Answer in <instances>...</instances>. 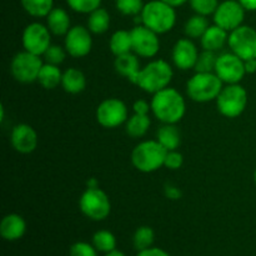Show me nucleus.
Segmentation results:
<instances>
[{"mask_svg":"<svg viewBox=\"0 0 256 256\" xmlns=\"http://www.w3.org/2000/svg\"><path fill=\"white\" fill-rule=\"evenodd\" d=\"M150 105L154 116L162 124H176L186 112L184 98L174 88H165L155 92Z\"/></svg>","mask_w":256,"mask_h":256,"instance_id":"f257e3e1","label":"nucleus"},{"mask_svg":"<svg viewBox=\"0 0 256 256\" xmlns=\"http://www.w3.org/2000/svg\"><path fill=\"white\" fill-rule=\"evenodd\" d=\"M140 15H142V25L156 34H165L170 32L176 22L175 8L170 6L162 0H152L146 2Z\"/></svg>","mask_w":256,"mask_h":256,"instance_id":"f03ea898","label":"nucleus"},{"mask_svg":"<svg viewBox=\"0 0 256 256\" xmlns=\"http://www.w3.org/2000/svg\"><path fill=\"white\" fill-rule=\"evenodd\" d=\"M172 80V68L165 60H152L142 68L136 85L144 92L154 95L160 90L169 88Z\"/></svg>","mask_w":256,"mask_h":256,"instance_id":"7ed1b4c3","label":"nucleus"},{"mask_svg":"<svg viewBox=\"0 0 256 256\" xmlns=\"http://www.w3.org/2000/svg\"><path fill=\"white\" fill-rule=\"evenodd\" d=\"M168 150L158 140H145L132 152V162L142 172H154L164 166Z\"/></svg>","mask_w":256,"mask_h":256,"instance_id":"20e7f679","label":"nucleus"},{"mask_svg":"<svg viewBox=\"0 0 256 256\" xmlns=\"http://www.w3.org/2000/svg\"><path fill=\"white\" fill-rule=\"evenodd\" d=\"M222 82L215 72H195L186 84V92L196 102L216 100L222 90Z\"/></svg>","mask_w":256,"mask_h":256,"instance_id":"39448f33","label":"nucleus"},{"mask_svg":"<svg viewBox=\"0 0 256 256\" xmlns=\"http://www.w3.org/2000/svg\"><path fill=\"white\" fill-rule=\"evenodd\" d=\"M248 105V92L240 84H228L216 98L218 110L229 119L240 116Z\"/></svg>","mask_w":256,"mask_h":256,"instance_id":"423d86ee","label":"nucleus"},{"mask_svg":"<svg viewBox=\"0 0 256 256\" xmlns=\"http://www.w3.org/2000/svg\"><path fill=\"white\" fill-rule=\"evenodd\" d=\"M79 208L90 220L102 222L110 215L112 202L104 190L100 188H88L80 196Z\"/></svg>","mask_w":256,"mask_h":256,"instance_id":"0eeeda50","label":"nucleus"},{"mask_svg":"<svg viewBox=\"0 0 256 256\" xmlns=\"http://www.w3.org/2000/svg\"><path fill=\"white\" fill-rule=\"evenodd\" d=\"M42 65L44 62L39 55L32 54V52L24 50V52H18L12 58V64H10V72L16 82L29 84V82H38V76H39Z\"/></svg>","mask_w":256,"mask_h":256,"instance_id":"6e6552de","label":"nucleus"},{"mask_svg":"<svg viewBox=\"0 0 256 256\" xmlns=\"http://www.w3.org/2000/svg\"><path fill=\"white\" fill-rule=\"evenodd\" d=\"M230 49L242 60L256 59V30L249 25H242L230 32L228 40Z\"/></svg>","mask_w":256,"mask_h":256,"instance_id":"1a4fd4ad","label":"nucleus"},{"mask_svg":"<svg viewBox=\"0 0 256 256\" xmlns=\"http://www.w3.org/2000/svg\"><path fill=\"white\" fill-rule=\"evenodd\" d=\"M128 119V106L122 100L116 98L102 100L96 109L98 122L106 129H115L126 122Z\"/></svg>","mask_w":256,"mask_h":256,"instance_id":"9d476101","label":"nucleus"},{"mask_svg":"<svg viewBox=\"0 0 256 256\" xmlns=\"http://www.w3.org/2000/svg\"><path fill=\"white\" fill-rule=\"evenodd\" d=\"M214 72L225 84H239L244 79L246 70L244 60L232 52L218 56Z\"/></svg>","mask_w":256,"mask_h":256,"instance_id":"9b49d317","label":"nucleus"},{"mask_svg":"<svg viewBox=\"0 0 256 256\" xmlns=\"http://www.w3.org/2000/svg\"><path fill=\"white\" fill-rule=\"evenodd\" d=\"M22 42L24 50L42 56L52 45V32L45 25L32 22L22 32Z\"/></svg>","mask_w":256,"mask_h":256,"instance_id":"f8f14e48","label":"nucleus"},{"mask_svg":"<svg viewBox=\"0 0 256 256\" xmlns=\"http://www.w3.org/2000/svg\"><path fill=\"white\" fill-rule=\"evenodd\" d=\"M212 15L215 24L230 32L242 25L245 9L238 0H225L218 5Z\"/></svg>","mask_w":256,"mask_h":256,"instance_id":"ddd939ff","label":"nucleus"},{"mask_svg":"<svg viewBox=\"0 0 256 256\" xmlns=\"http://www.w3.org/2000/svg\"><path fill=\"white\" fill-rule=\"evenodd\" d=\"M132 52L138 56L152 58L159 52L160 40L155 32L150 30L145 25H135L132 30Z\"/></svg>","mask_w":256,"mask_h":256,"instance_id":"4468645a","label":"nucleus"},{"mask_svg":"<svg viewBox=\"0 0 256 256\" xmlns=\"http://www.w3.org/2000/svg\"><path fill=\"white\" fill-rule=\"evenodd\" d=\"M65 50L72 58H84L92 52V32L82 25L70 28L65 35Z\"/></svg>","mask_w":256,"mask_h":256,"instance_id":"2eb2a0df","label":"nucleus"},{"mask_svg":"<svg viewBox=\"0 0 256 256\" xmlns=\"http://www.w3.org/2000/svg\"><path fill=\"white\" fill-rule=\"evenodd\" d=\"M198 56H199V52L189 38L179 39L172 48V62L180 70L194 69Z\"/></svg>","mask_w":256,"mask_h":256,"instance_id":"dca6fc26","label":"nucleus"},{"mask_svg":"<svg viewBox=\"0 0 256 256\" xmlns=\"http://www.w3.org/2000/svg\"><path fill=\"white\" fill-rule=\"evenodd\" d=\"M10 142L20 154H30L38 146V134L29 124H18L12 128Z\"/></svg>","mask_w":256,"mask_h":256,"instance_id":"f3484780","label":"nucleus"},{"mask_svg":"<svg viewBox=\"0 0 256 256\" xmlns=\"http://www.w3.org/2000/svg\"><path fill=\"white\" fill-rule=\"evenodd\" d=\"M26 232V222L19 214H9L2 218L0 222V235L2 239L15 242L24 236Z\"/></svg>","mask_w":256,"mask_h":256,"instance_id":"a211bd4d","label":"nucleus"},{"mask_svg":"<svg viewBox=\"0 0 256 256\" xmlns=\"http://www.w3.org/2000/svg\"><path fill=\"white\" fill-rule=\"evenodd\" d=\"M114 68L120 75L125 76L129 82L136 85L138 76H139V72L142 70L136 54L128 52V54L116 56L114 62Z\"/></svg>","mask_w":256,"mask_h":256,"instance_id":"6ab92c4d","label":"nucleus"},{"mask_svg":"<svg viewBox=\"0 0 256 256\" xmlns=\"http://www.w3.org/2000/svg\"><path fill=\"white\" fill-rule=\"evenodd\" d=\"M228 40H229V32L220 28L219 25L214 24L208 28L205 34L200 39V42H202V46L204 50L216 52L224 48Z\"/></svg>","mask_w":256,"mask_h":256,"instance_id":"aec40b11","label":"nucleus"},{"mask_svg":"<svg viewBox=\"0 0 256 256\" xmlns=\"http://www.w3.org/2000/svg\"><path fill=\"white\" fill-rule=\"evenodd\" d=\"M46 26L54 35H66L70 30V16L66 10L54 8L46 16Z\"/></svg>","mask_w":256,"mask_h":256,"instance_id":"412c9836","label":"nucleus"},{"mask_svg":"<svg viewBox=\"0 0 256 256\" xmlns=\"http://www.w3.org/2000/svg\"><path fill=\"white\" fill-rule=\"evenodd\" d=\"M62 86L69 94H79L86 88V78L82 70L69 68L62 72Z\"/></svg>","mask_w":256,"mask_h":256,"instance_id":"4be33fe9","label":"nucleus"},{"mask_svg":"<svg viewBox=\"0 0 256 256\" xmlns=\"http://www.w3.org/2000/svg\"><path fill=\"white\" fill-rule=\"evenodd\" d=\"M156 140L168 150H178L182 144V134L175 124H162L156 132Z\"/></svg>","mask_w":256,"mask_h":256,"instance_id":"5701e85b","label":"nucleus"},{"mask_svg":"<svg viewBox=\"0 0 256 256\" xmlns=\"http://www.w3.org/2000/svg\"><path fill=\"white\" fill-rule=\"evenodd\" d=\"M62 72L60 70L59 65H52L45 62L42 66L38 76V82L44 89L52 90L62 84Z\"/></svg>","mask_w":256,"mask_h":256,"instance_id":"b1692460","label":"nucleus"},{"mask_svg":"<svg viewBox=\"0 0 256 256\" xmlns=\"http://www.w3.org/2000/svg\"><path fill=\"white\" fill-rule=\"evenodd\" d=\"M110 50L115 56L128 54L132 52V32L129 30H118L112 35L109 42Z\"/></svg>","mask_w":256,"mask_h":256,"instance_id":"393cba45","label":"nucleus"},{"mask_svg":"<svg viewBox=\"0 0 256 256\" xmlns=\"http://www.w3.org/2000/svg\"><path fill=\"white\" fill-rule=\"evenodd\" d=\"M110 26V14L104 8H98L88 18V29L92 34H104Z\"/></svg>","mask_w":256,"mask_h":256,"instance_id":"a878e982","label":"nucleus"},{"mask_svg":"<svg viewBox=\"0 0 256 256\" xmlns=\"http://www.w3.org/2000/svg\"><path fill=\"white\" fill-rule=\"evenodd\" d=\"M150 118L149 115H142V114H132L129 119L126 120V125H125V130H126L128 135L132 138H142L149 130Z\"/></svg>","mask_w":256,"mask_h":256,"instance_id":"bb28decb","label":"nucleus"},{"mask_svg":"<svg viewBox=\"0 0 256 256\" xmlns=\"http://www.w3.org/2000/svg\"><path fill=\"white\" fill-rule=\"evenodd\" d=\"M210 26L209 20L206 19V16L200 14L192 15L190 19H188L186 24H185L184 32L189 39H202V35L205 34V32L208 30V28Z\"/></svg>","mask_w":256,"mask_h":256,"instance_id":"cd10ccee","label":"nucleus"},{"mask_svg":"<svg viewBox=\"0 0 256 256\" xmlns=\"http://www.w3.org/2000/svg\"><path fill=\"white\" fill-rule=\"evenodd\" d=\"M25 12L34 18H46L54 9V0H20Z\"/></svg>","mask_w":256,"mask_h":256,"instance_id":"c85d7f7f","label":"nucleus"},{"mask_svg":"<svg viewBox=\"0 0 256 256\" xmlns=\"http://www.w3.org/2000/svg\"><path fill=\"white\" fill-rule=\"evenodd\" d=\"M92 245L98 252H110L115 250L116 246V239H115L114 234L108 230H99L92 236Z\"/></svg>","mask_w":256,"mask_h":256,"instance_id":"c756f323","label":"nucleus"},{"mask_svg":"<svg viewBox=\"0 0 256 256\" xmlns=\"http://www.w3.org/2000/svg\"><path fill=\"white\" fill-rule=\"evenodd\" d=\"M154 240H155L154 230L149 226L138 228L136 232H134V236H132L134 248L138 250V252H142V250L152 248V245L154 244Z\"/></svg>","mask_w":256,"mask_h":256,"instance_id":"7c9ffc66","label":"nucleus"},{"mask_svg":"<svg viewBox=\"0 0 256 256\" xmlns=\"http://www.w3.org/2000/svg\"><path fill=\"white\" fill-rule=\"evenodd\" d=\"M216 62V52H210V50H202V52H199L194 69L196 72H214Z\"/></svg>","mask_w":256,"mask_h":256,"instance_id":"2f4dec72","label":"nucleus"},{"mask_svg":"<svg viewBox=\"0 0 256 256\" xmlns=\"http://www.w3.org/2000/svg\"><path fill=\"white\" fill-rule=\"evenodd\" d=\"M116 9L122 15H129V16H136L142 14L145 4L142 0H116Z\"/></svg>","mask_w":256,"mask_h":256,"instance_id":"473e14b6","label":"nucleus"},{"mask_svg":"<svg viewBox=\"0 0 256 256\" xmlns=\"http://www.w3.org/2000/svg\"><path fill=\"white\" fill-rule=\"evenodd\" d=\"M72 10L82 14H90L102 5V0H66Z\"/></svg>","mask_w":256,"mask_h":256,"instance_id":"72a5a7b5","label":"nucleus"},{"mask_svg":"<svg viewBox=\"0 0 256 256\" xmlns=\"http://www.w3.org/2000/svg\"><path fill=\"white\" fill-rule=\"evenodd\" d=\"M189 2L196 14L204 15V16L214 14L218 5L220 4L219 0H189Z\"/></svg>","mask_w":256,"mask_h":256,"instance_id":"f704fd0d","label":"nucleus"},{"mask_svg":"<svg viewBox=\"0 0 256 256\" xmlns=\"http://www.w3.org/2000/svg\"><path fill=\"white\" fill-rule=\"evenodd\" d=\"M66 54V50L60 46V45H50L42 56H44L45 62H48V64L60 65L62 62H64Z\"/></svg>","mask_w":256,"mask_h":256,"instance_id":"c9c22d12","label":"nucleus"},{"mask_svg":"<svg viewBox=\"0 0 256 256\" xmlns=\"http://www.w3.org/2000/svg\"><path fill=\"white\" fill-rule=\"evenodd\" d=\"M70 256H98L96 249L94 248V245H90L88 242H75L70 248Z\"/></svg>","mask_w":256,"mask_h":256,"instance_id":"e433bc0d","label":"nucleus"},{"mask_svg":"<svg viewBox=\"0 0 256 256\" xmlns=\"http://www.w3.org/2000/svg\"><path fill=\"white\" fill-rule=\"evenodd\" d=\"M182 162H184V158H182V152H179L178 150H170L165 156L164 166L170 170H178L182 168Z\"/></svg>","mask_w":256,"mask_h":256,"instance_id":"4c0bfd02","label":"nucleus"},{"mask_svg":"<svg viewBox=\"0 0 256 256\" xmlns=\"http://www.w3.org/2000/svg\"><path fill=\"white\" fill-rule=\"evenodd\" d=\"M132 110L135 114H142V115H149V112L152 110V105L145 100L139 99L132 104Z\"/></svg>","mask_w":256,"mask_h":256,"instance_id":"58836bf2","label":"nucleus"},{"mask_svg":"<svg viewBox=\"0 0 256 256\" xmlns=\"http://www.w3.org/2000/svg\"><path fill=\"white\" fill-rule=\"evenodd\" d=\"M136 256H170L166 252L159 248H149L138 252Z\"/></svg>","mask_w":256,"mask_h":256,"instance_id":"ea45409f","label":"nucleus"},{"mask_svg":"<svg viewBox=\"0 0 256 256\" xmlns=\"http://www.w3.org/2000/svg\"><path fill=\"white\" fill-rule=\"evenodd\" d=\"M165 195H166L168 199L178 200L182 198V192L174 185H166L165 186Z\"/></svg>","mask_w":256,"mask_h":256,"instance_id":"a19ab883","label":"nucleus"},{"mask_svg":"<svg viewBox=\"0 0 256 256\" xmlns=\"http://www.w3.org/2000/svg\"><path fill=\"white\" fill-rule=\"evenodd\" d=\"M245 70H246V74H254L256 72V59H250L245 60Z\"/></svg>","mask_w":256,"mask_h":256,"instance_id":"79ce46f5","label":"nucleus"},{"mask_svg":"<svg viewBox=\"0 0 256 256\" xmlns=\"http://www.w3.org/2000/svg\"><path fill=\"white\" fill-rule=\"evenodd\" d=\"M238 2L244 6L245 10H250V12L256 10V0H238Z\"/></svg>","mask_w":256,"mask_h":256,"instance_id":"37998d69","label":"nucleus"},{"mask_svg":"<svg viewBox=\"0 0 256 256\" xmlns=\"http://www.w3.org/2000/svg\"><path fill=\"white\" fill-rule=\"evenodd\" d=\"M162 2H166V4H169L170 6H172V8H178V6H182V5H184L185 2H188L189 0H162Z\"/></svg>","mask_w":256,"mask_h":256,"instance_id":"c03bdc74","label":"nucleus"},{"mask_svg":"<svg viewBox=\"0 0 256 256\" xmlns=\"http://www.w3.org/2000/svg\"><path fill=\"white\" fill-rule=\"evenodd\" d=\"M88 188H99V182H98L96 179L92 178V179L88 182Z\"/></svg>","mask_w":256,"mask_h":256,"instance_id":"a18cd8bd","label":"nucleus"},{"mask_svg":"<svg viewBox=\"0 0 256 256\" xmlns=\"http://www.w3.org/2000/svg\"><path fill=\"white\" fill-rule=\"evenodd\" d=\"M105 256H125V255H124V252H119V250H112V252H106Z\"/></svg>","mask_w":256,"mask_h":256,"instance_id":"49530a36","label":"nucleus"},{"mask_svg":"<svg viewBox=\"0 0 256 256\" xmlns=\"http://www.w3.org/2000/svg\"><path fill=\"white\" fill-rule=\"evenodd\" d=\"M254 182H255V184H256V168H255V170H254Z\"/></svg>","mask_w":256,"mask_h":256,"instance_id":"de8ad7c7","label":"nucleus"}]
</instances>
